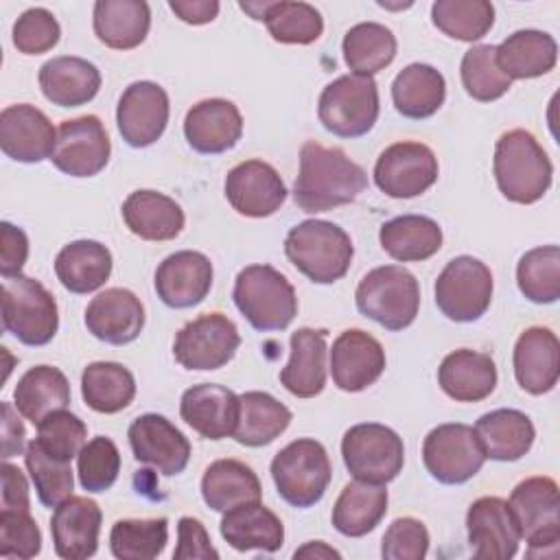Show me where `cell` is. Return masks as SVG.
I'll return each mask as SVG.
<instances>
[{
  "mask_svg": "<svg viewBox=\"0 0 560 560\" xmlns=\"http://www.w3.org/2000/svg\"><path fill=\"white\" fill-rule=\"evenodd\" d=\"M225 199L238 214L262 219L280 210L287 186L271 164L245 160L225 175Z\"/></svg>",
  "mask_w": 560,
  "mask_h": 560,
  "instance_id": "d6986e66",
  "label": "cell"
},
{
  "mask_svg": "<svg viewBox=\"0 0 560 560\" xmlns=\"http://www.w3.org/2000/svg\"><path fill=\"white\" fill-rule=\"evenodd\" d=\"M168 9L186 24H208L219 15L221 4L217 0H171Z\"/></svg>",
  "mask_w": 560,
  "mask_h": 560,
  "instance_id": "94428289",
  "label": "cell"
},
{
  "mask_svg": "<svg viewBox=\"0 0 560 560\" xmlns=\"http://www.w3.org/2000/svg\"><path fill=\"white\" fill-rule=\"evenodd\" d=\"M326 330L298 328L291 335V359L280 370L282 387L298 398H313L326 387Z\"/></svg>",
  "mask_w": 560,
  "mask_h": 560,
  "instance_id": "f546056e",
  "label": "cell"
},
{
  "mask_svg": "<svg viewBox=\"0 0 560 560\" xmlns=\"http://www.w3.org/2000/svg\"><path fill=\"white\" fill-rule=\"evenodd\" d=\"M203 503L214 512H228L241 503L260 501L262 488L256 472L238 459H217L201 477Z\"/></svg>",
  "mask_w": 560,
  "mask_h": 560,
  "instance_id": "b9f144b4",
  "label": "cell"
},
{
  "mask_svg": "<svg viewBox=\"0 0 560 560\" xmlns=\"http://www.w3.org/2000/svg\"><path fill=\"white\" fill-rule=\"evenodd\" d=\"M103 512L88 497H68L50 518L55 553L63 560H85L96 553Z\"/></svg>",
  "mask_w": 560,
  "mask_h": 560,
  "instance_id": "484cf974",
  "label": "cell"
},
{
  "mask_svg": "<svg viewBox=\"0 0 560 560\" xmlns=\"http://www.w3.org/2000/svg\"><path fill=\"white\" fill-rule=\"evenodd\" d=\"M475 433L486 457L494 462H516L529 453L536 429L527 413L518 409H494L475 422Z\"/></svg>",
  "mask_w": 560,
  "mask_h": 560,
  "instance_id": "d590c367",
  "label": "cell"
},
{
  "mask_svg": "<svg viewBox=\"0 0 560 560\" xmlns=\"http://www.w3.org/2000/svg\"><path fill=\"white\" fill-rule=\"evenodd\" d=\"M284 254L315 284H332L348 273L354 247L348 232L337 223L306 219L289 230Z\"/></svg>",
  "mask_w": 560,
  "mask_h": 560,
  "instance_id": "3957f363",
  "label": "cell"
},
{
  "mask_svg": "<svg viewBox=\"0 0 560 560\" xmlns=\"http://www.w3.org/2000/svg\"><path fill=\"white\" fill-rule=\"evenodd\" d=\"M112 273V252L90 238L63 245L55 258V276L70 293L85 295L101 289Z\"/></svg>",
  "mask_w": 560,
  "mask_h": 560,
  "instance_id": "e575fe53",
  "label": "cell"
},
{
  "mask_svg": "<svg viewBox=\"0 0 560 560\" xmlns=\"http://www.w3.org/2000/svg\"><path fill=\"white\" fill-rule=\"evenodd\" d=\"M232 300L252 328L260 332L284 330L298 315L293 284L271 265H247L238 271Z\"/></svg>",
  "mask_w": 560,
  "mask_h": 560,
  "instance_id": "277c9868",
  "label": "cell"
},
{
  "mask_svg": "<svg viewBox=\"0 0 560 560\" xmlns=\"http://www.w3.org/2000/svg\"><path fill=\"white\" fill-rule=\"evenodd\" d=\"M368 188V173L339 147L308 140L300 149L293 201L304 212H326L352 203Z\"/></svg>",
  "mask_w": 560,
  "mask_h": 560,
  "instance_id": "6da1fadb",
  "label": "cell"
},
{
  "mask_svg": "<svg viewBox=\"0 0 560 560\" xmlns=\"http://www.w3.org/2000/svg\"><path fill=\"white\" fill-rule=\"evenodd\" d=\"M241 400L232 389L217 383L192 385L182 394V420L206 440H223L234 435Z\"/></svg>",
  "mask_w": 560,
  "mask_h": 560,
  "instance_id": "d4e9b609",
  "label": "cell"
},
{
  "mask_svg": "<svg viewBox=\"0 0 560 560\" xmlns=\"http://www.w3.org/2000/svg\"><path fill=\"white\" fill-rule=\"evenodd\" d=\"M24 424L13 411L11 402H2V457L9 459L24 451Z\"/></svg>",
  "mask_w": 560,
  "mask_h": 560,
  "instance_id": "6125c7cd",
  "label": "cell"
},
{
  "mask_svg": "<svg viewBox=\"0 0 560 560\" xmlns=\"http://www.w3.org/2000/svg\"><path fill=\"white\" fill-rule=\"evenodd\" d=\"M238 422L232 438L243 446L258 448L271 444L293 420L291 409L267 392H245L238 394Z\"/></svg>",
  "mask_w": 560,
  "mask_h": 560,
  "instance_id": "60d3db41",
  "label": "cell"
},
{
  "mask_svg": "<svg viewBox=\"0 0 560 560\" xmlns=\"http://www.w3.org/2000/svg\"><path fill=\"white\" fill-rule=\"evenodd\" d=\"M112 144L98 116L85 114L57 127V144L50 162L70 177H94L109 162Z\"/></svg>",
  "mask_w": 560,
  "mask_h": 560,
  "instance_id": "9a60e30c",
  "label": "cell"
},
{
  "mask_svg": "<svg viewBox=\"0 0 560 560\" xmlns=\"http://www.w3.org/2000/svg\"><path fill=\"white\" fill-rule=\"evenodd\" d=\"M387 501L389 497L385 486L350 481L332 505V525L343 536H365L387 514Z\"/></svg>",
  "mask_w": 560,
  "mask_h": 560,
  "instance_id": "7bdbcfd3",
  "label": "cell"
},
{
  "mask_svg": "<svg viewBox=\"0 0 560 560\" xmlns=\"http://www.w3.org/2000/svg\"><path fill=\"white\" fill-rule=\"evenodd\" d=\"M459 74L466 94L481 103L497 101L512 88V79L497 63L494 44H477L468 48L462 57Z\"/></svg>",
  "mask_w": 560,
  "mask_h": 560,
  "instance_id": "681fc988",
  "label": "cell"
},
{
  "mask_svg": "<svg viewBox=\"0 0 560 560\" xmlns=\"http://www.w3.org/2000/svg\"><path fill=\"white\" fill-rule=\"evenodd\" d=\"M98 42L114 50L140 46L151 28V9L144 0H98L92 11Z\"/></svg>",
  "mask_w": 560,
  "mask_h": 560,
  "instance_id": "836d02e7",
  "label": "cell"
},
{
  "mask_svg": "<svg viewBox=\"0 0 560 560\" xmlns=\"http://www.w3.org/2000/svg\"><path fill=\"white\" fill-rule=\"evenodd\" d=\"M241 335L223 313H206L179 328L173 343L175 361L186 370H219L230 363Z\"/></svg>",
  "mask_w": 560,
  "mask_h": 560,
  "instance_id": "4fadbf2b",
  "label": "cell"
},
{
  "mask_svg": "<svg viewBox=\"0 0 560 560\" xmlns=\"http://www.w3.org/2000/svg\"><path fill=\"white\" fill-rule=\"evenodd\" d=\"M133 457L158 472L173 477L184 472L190 459V442L186 435L160 413L138 416L127 431Z\"/></svg>",
  "mask_w": 560,
  "mask_h": 560,
  "instance_id": "e0dca14e",
  "label": "cell"
},
{
  "mask_svg": "<svg viewBox=\"0 0 560 560\" xmlns=\"http://www.w3.org/2000/svg\"><path fill=\"white\" fill-rule=\"evenodd\" d=\"M556 61L558 44L545 31L523 28L497 46V63L512 81L542 77L556 68Z\"/></svg>",
  "mask_w": 560,
  "mask_h": 560,
  "instance_id": "8d00e7d4",
  "label": "cell"
},
{
  "mask_svg": "<svg viewBox=\"0 0 560 560\" xmlns=\"http://www.w3.org/2000/svg\"><path fill=\"white\" fill-rule=\"evenodd\" d=\"M396 35L378 22L354 24L341 42L343 61L359 77H374L396 57Z\"/></svg>",
  "mask_w": 560,
  "mask_h": 560,
  "instance_id": "f6af8a7d",
  "label": "cell"
},
{
  "mask_svg": "<svg viewBox=\"0 0 560 560\" xmlns=\"http://www.w3.org/2000/svg\"><path fill=\"white\" fill-rule=\"evenodd\" d=\"M13 46L24 55H42L57 46L61 37V28L57 18L44 9L33 7L26 9L13 24Z\"/></svg>",
  "mask_w": 560,
  "mask_h": 560,
  "instance_id": "11a10c76",
  "label": "cell"
},
{
  "mask_svg": "<svg viewBox=\"0 0 560 560\" xmlns=\"http://www.w3.org/2000/svg\"><path fill=\"white\" fill-rule=\"evenodd\" d=\"M42 94L59 107H79L90 103L101 90L98 68L72 55H61L48 59L37 74Z\"/></svg>",
  "mask_w": 560,
  "mask_h": 560,
  "instance_id": "f1b7e54d",
  "label": "cell"
},
{
  "mask_svg": "<svg viewBox=\"0 0 560 560\" xmlns=\"http://www.w3.org/2000/svg\"><path fill=\"white\" fill-rule=\"evenodd\" d=\"M42 551V532L31 510H0V556L35 558Z\"/></svg>",
  "mask_w": 560,
  "mask_h": 560,
  "instance_id": "db71d44e",
  "label": "cell"
},
{
  "mask_svg": "<svg viewBox=\"0 0 560 560\" xmlns=\"http://www.w3.org/2000/svg\"><path fill=\"white\" fill-rule=\"evenodd\" d=\"M529 558H556L560 542V497L551 477H527L508 499Z\"/></svg>",
  "mask_w": 560,
  "mask_h": 560,
  "instance_id": "8992f818",
  "label": "cell"
},
{
  "mask_svg": "<svg viewBox=\"0 0 560 560\" xmlns=\"http://www.w3.org/2000/svg\"><path fill=\"white\" fill-rule=\"evenodd\" d=\"M446 98V81L429 63L405 66L392 83V101L398 114L411 120L433 116Z\"/></svg>",
  "mask_w": 560,
  "mask_h": 560,
  "instance_id": "ab89813d",
  "label": "cell"
},
{
  "mask_svg": "<svg viewBox=\"0 0 560 560\" xmlns=\"http://www.w3.org/2000/svg\"><path fill=\"white\" fill-rule=\"evenodd\" d=\"M492 173L505 199L529 206L549 190L553 164L529 131L510 129L494 144Z\"/></svg>",
  "mask_w": 560,
  "mask_h": 560,
  "instance_id": "7a4b0ae2",
  "label": "cell"
},
{
  "mask_svg": "<svg viewBox=\"0 0 560 560\" xmlns=\"http://www.w3.org/2000/svg\"><path fill=\"white\" fill-rule=\"evenodd\" d=\"M35 440L52 457L70 462L85 446L88 427L79 416H74L66 409H59V411L46 416L37 424V438Z\"/></svg>",
  "mask_w": 560,
  "mask_h": 560,
  "instance_id": "f5cc1de1",
  "label": "cell"
},
{
  "mask_svg": "<svg viewBox=\"0 0 560 560\" xmlns=\"http://www.w3.org/2000/svg\"><path fill=\"white\" fill-rule=\"evenodd\" d=\"M122 221L142 241H173L184 230L182 206L158 190H133L122 201Z\"/></svg>",
  "mask_w": 560,
  "mask_h": 560,
  "instance_id": "d6a6232c",
  "label": "cell"
},
{
  "mask_svg": "<svg viewBox=\"0 0 560 560\" xmlns=\"http://www.w3.org/2000/svg\"><path fill=\"white\" fill-rule=\"evenodd\" d=\"M120 472V451L114 440L96 435L77 455L79 483L88 492L109 490Z\"/></svg>",
  "mask_w": 560,
  "mask_h": 560,
  "instance_id": "816d5d0a",
  "label": "cell"
},
{
  "mask_svg": "<svg viewBox=\"0 0 560 560\" xmlns=\"http://www.w3.org/2000/svg\"><path fill=\"white\" fill-rule=\"evenodd\" d=\"M385 254L398 262L427 260L442 247V228L424 214H402L385 221L378 230Z\"/></svg>",
  "mask_w": 560,
  "mask_h": 560,
  "instance_id": "f35d334b",
  "label": "cell"
},
{
  "mask_svg": "<svg viewBox=\"0 0 560 560\" xmlns=\"http://www.w3.org/2000/svg\"><path fill=\"white\" fill-rule=\"evenodd\" d=\"M184 136L201 155L225 153L243 136V116L228 98H203L186 112Z\"/></svg>",
  "mask_w": 560,
  "mask_h": 560,
  "instance_id": "cb8c5ba5",
  "label": "cell"
},
{
  "mask_svg": "<svg viewBox=\"0 0 560 560\" xmlns=\"http://www.w3.org/2000/svg\"><path fill=\"white\" fill-rule=\"evenodd\" d=\"M332 477V466L322 442L300 438L289 442L271 459V479L278 494L293 508H311L322 501Z\"/></svg>",
  "mask_w": 560,
  "mask_h": 560,
  "instance_id": "ba28073f",
  "label": "cell"
},
{
  "mask_svg": "<svg viewBox=\"0 0 560 560\" xmlns=\"http://www.w3.org/2000/svg\"><path fill=\"white\" fill-rule=\"evenodd\" d=\"M341 457L357 481L385 486L402 470L405 444L394 429L378 422H361L343 433Z\"/></svg>",
  "mask_w": 560,
  "mask_h": 560,
  "instance_id": "30bf717a",
  "label": "cell"
},
{
  "mask_svg": "<svg viewBox=\"0 0 560 560\" xmlns=\"http://www.w3.org/2000/svg\"><path fill=\"white\" fill-rule=\"evenodd\" d=\"M433 24L459 42L481 39L494 24V7L488 0H438L431 7Z\"/></svg>",
  "mask_w": 560,
  "mask_h": 560,
  "instance_id": "c3c4849f",
  "label": "cell"
},
{
  "mask_svg": "<svg viewBox=\"0 0 560 560\" xmlns=\"http://www.w3.org/2000/svg\"><path fill=\"white\" fill-rule=\"evenodd\" d=\"M57 144V129L48 116L28 103L9 105L0 114V149L22 164L50 160Z\"/></svg>",
  "mask_w": 560,
  "mask_h": 560,
  "instance_id": "44dd1931",
  "label": "cell"
},
{
  "mask_svg": "<svg viewBox=\"0 0 560 560\" xmlns=\"http://www.w3.org/2000/svg\"><path fill=\"white\" fill-rule=\"evenodd\" d=\"M155 293L171 308H190L212 289V262L206 254L182 249L166 256L155 269Z\"/></svg>",
  "mask_w": 560,
  "mask_h": 560,
  "instance_id": "7402d4cb",
  "label": "cell"
},
{
  "mask_svg": "<svg viewBox=\"0 0 560 560\" xmlns=\"http://www.w3.org/2000/svg\"><path fill=\"white\" fill-rule=\"evenodd\" d=\"M168 94L153 81H136L125 88L116 107V125L122 140L133 149L158 142L168 122Z\"/></svg>",
  "mask_w": 560,
  "mask_h": 560,
  "instance_id": "2e32d148",
  "label": "cell"
},
{
  "mask_svg": "<svg viewBox=\"0 0 560 560\" xmlns=\"http://www.w3.org/2000/svg\"><path fill=\"white\" fill-rule=\"evenodd\" d=\"M438 158L422 142H394L374 164V184L394 199H411L438 182Z\"/></svg>",
  "mask_w": 560,
  "mask_h": 560,
  "instance_id": "5bb4252c",
  "label": "cell"
},
{
  "mask_svg": "<svg viewBox=\"0 0 560 560\" xmlns=\"http://www.w3.org/2000/svg\"><path fill=\"white\" fill-rule=\"evenodd\" d=\"M293 558H341V553L322 540H311L304 547L295 549Z\"/></svg>",
  "mask_w": 560,
  "mask_h": 560,
  "instance_id": "be15d7a7",
  "label": "cell"
},
{
  "mask_svg": "<svg viewBox=\"0 0 560 560\" xmlns=\"http://www.w3.org/2000/svg\"><path fill=\"white\" fill-rule=\"evenodd\" d=\"M354 302L361 315L387 330H402L413 324L420 308V287L411 271L400 265H383L368 271Z\"/></svg>",
  "mask_w": 560,
  "mask_h": 560,
  "instance_id": "5b68a950",
  "label": "cell"
},
{
  "mask_svg": "<svg viewBox=\"0 0 560 560\" xmlns=\"http://www.w3.org/2000/svg\"><path fill=\"white\" fill-rule=\"evenodd\" d=\"M514 376L521 389L540 396L556 387L560 376V341L551 328L532 326L514 343Z\"/></svg>",
  "mask_w": 560,
  "mask_h": 560,
  "instance_id": "4316f807",
  "label": "cell"
},
{
  "mask_svg": "<svg viewBox=\"0 0 560 560\" xmlns=\"http://www.w3.org/2000/svg\"><path fill=\"white\" fill-rule=\"evenodd\" d=\"M486 459L475 429L462 422L438 424L422 442L427 472L446 486L466 483L481 470Z\"/></svg>",
  "mask_w": 560,
  "mask_h": 560,
  "instance_id": "7c38bea8",
  "label": "cell"
},
{
  "mask_svg": "<svg viewBox=\"0 0 560 560\" xmlns=\"http://www.w3.org/2000/svg\"><path fill=\"white\" fill-rule=\"evenodd\" d=\"M378 88L372 77L341 74L330 81L317 101V116L326 131L339 138H361L378 118Z\"/></svg>",
  "mask_w": 560,
  "mask_h": 560,
  "instance_id": "9c48e42d",
  "label": "cell"
},
{
  "mask_svg": "<svg viewBox=\"0 0 560 560\" xmlns=\"http://www.w3.org/2000/svg\"><path fill=\"white\" fill-rule=\"evenodd\" d=\"M210 536L201 521L192 516H182L177 523V547L173 551L175 560L186 558H219V551L210 545Z\"/></svg>",
  "mask_w": 560,
  "mask_h": 560,
  "instance_id": "6f0895ef",
  "label": "cell"
},
{
  "mask_svg": "<svg viewBox=\"0 0 560 560\" xmlns=\"http://www.w3.org/2000/svg\"><path fill=\"white\" fill-rule=\"evenodd\" d=\"M221 536L236 551H267L273 553L284 542V527L276 512L265 508L260 501L241 503L221 518Z\"/></svg>",
  "mask_w": 560,
  "mask_h": 560,
  "instance_id": "4dcf8cb0",
  "label": "cell"
},
{
  "mask_svg": "<svg viewBox=\"0 0 560 560\" xmlns=\"http://www.w3.org/2000/svg\"><path fill=\"white\" fill-rule=\"evenodd\" d=\"M429 551V532L413 516L396 518L383 534L381 556L385 560H422Z\"/></svg>",
  "mask_w": 560,
  "mask_h": 560,
  "instance_id": "9f6ffc18",
  "label": "cell"
},
{
  "mask_svg": "<svg viewBox=\"0 0 560 560\" xmlns=\"http://www.w3.org/2000/svg\"><path fill=\"white\" fill-rule=\"evenodd\" d=\"M385 370V350L376 337L365 330H343L330 348L332 383L341 392H363L374 385Z\"/></svg>",
  "mask_w": 560,
  "mask_h": 560,
  "instance_id": "ffe728a7",
  "label": "cell"
},
{
  "mask_svg": "<svg viewBox=\"0 0 560 560\" xmlns=\"http://www.w3.org/2000/svg\"><path fill=\"white\" fill-rule=\"evenodd\" d=\"M166 540V518H120L109 532V549L118 560H151L164 551Z\"/></svg>",
  "mask_w": 560,
  "mask_h": 560,
  "instance_id": "7dc6e473",
  "label": "cell"
},
{
  "mask_svg": "<svg viewBox=\"0 0 560 560\" xmlns=\"http://www.w3.org/2000/svg\"><path fill=\"white\" fill-rule=\"evenodd\" d=\"M516 284L534 304H553L560 298V247L542 245L525 252L516 265Z\"/></svg>",
  "mask_w": 560,
  "mask_h": 560,
  "instance_id": "bcb514c9",
  "label": "cell"
},
{
  "mask_svg": "<svg viewBox=\"0 0 560 560\" xmlns=\"http://www.w3.org/2000/svg\"><path fill=\"white\" fill-rule=\"evenodd\" d=\"M472 556L479 560H510L518 551L521 534L510 505L501 497H481L466 512Z\"/></svg>",
  "mask_w": 560,
  "mask_h": 560,
  "instance_id": "ac0fdd59",
  "label": "cell"
},
{
  "mask_svg": "<svg viewBox=\"0 0 560 560\" xmlns=\"http://www.w3.org/2000/svg\"><path fill=\"white\" fill-rule=\"evenodd\" d=\"M0 273L2 278H13L22 273L28 258V236L22 228L2 221L0 223Z\"/></svg>",
  "mask_w": 560,
  "mask_h": 560,
  "instance_id": "680465c9",
  "label": "cell"
},
{
  "mask_svg": "<svg viewBox=\"0 0 560 560\" xmlns=\"http://www.w3.org/2000/svg\"><path fill=\"white\" fill-rule=\"evenodd\" d=\"M81 396L98 413H118L131 405L136 378L122 363L94 361L81 374Z\"/></svg>",
  "mask_w": 560,
  "mask_h": 560,
  "instance_id": "ee69618b",
  "label": "cell"
},
{
  "mask_svg": "<svg viewBox=\"0 0 560 560\" xmlns=\"http://www.w3.org/2000/svg\"><path fill=\"white\" fill-rule=\"evenodd\" d=\"M24 464L42 505L57 508L68 497H72L74 475L70 462L52 457L39 446L37 440H33L24 451Z\"/></svg>",
  "mask_w": 560,
  "mask_h": 560,
  "instance_id": "f907efd6",
  "label": "cell"
},
{
  "mask_svg": "<svg viewBox=\"0 0 560 560\" xmlns=\"http://www.w3.org/2000/svg\"><path fill=\"white\" fill-rule=\"evenodd\" d=\"M83 319L88 332L98 341L125 346L140 337L144 328V306L133 291L112 287L92 298Z\"/></svg>",
  "mask_w": 560,
  "mask_h": 560,
  "instance_id": "603a6c76",
  "label": "cell"
},
{
  "mask_svg": "<svg viewBox=\"0 0 560 560\" xmlns=\"http://www.w3.org/2000/svg\"><path fill=\"white\" fill-rule=\"evenodd\" d=\"M18 413L35 427L50 413L70 405V383L55 365H35L22 374L13 389Z\"/></svg>",
  "mask_w": 560,
  "mask_h": 560,
  "instance_id": "74e56055",
  "label": "cell"
},
{
  "mask_svg": "<svg viewBox=\"0 0 560 560\" xmlns=\"http://www.w3.org/2000/svg\"><path fill=\"white\" fill-rule=\"evenodd\" d=\"M254 20L265 22L269 35L280 44H313L324 33L322 13L308 2H241L238 4Z\"/></svg>",
  "mask_w": 560,
  "mask_h": 560,
  "instance_id": "1f68e13d",
  "label": "cell"
},
{
  "mask_svg": "<svg viewBox=\"0 0 560 560\" xmlns=\"http://www.w3.org/2000/svg\"><path fill=\"white\" fill-rule=\"evenodd\" d=\"M2 326L24 346H46L59 328L55 295L31 276L4 278Z\"/></svg>",
  "mask_w": 560,
  "mask_h": 560,
  "instance_id": "52a82bcc",
  "label": "cell"
},
{
  "mask_svg": "<svg viewBox=\"0 0 560 560\" xmlns=\"http://www.w3.org/2000/svg\"><path fill=\"white\" fill-rule=\"evenodd\" d=\"M492 302V271L472 256L446 262L435 280V304L451 322H477Z\"/></svg>",
  "mask_w": 560,
  "mask_h": 560,
  "instance_id": "8fae6325",
  "label": "cell"
},
{
  "mask_svg": "<svg viewBox=\"0 0 560 560\" xmlns=\"http://www.w3.org/2000/svg\"><path fill=\"white\" fill-rule=\"evenodd\" d=\"M438 383L442 392L457 402H479L497 387V365L486 352L459 348L442 359Z\"/></svg>",
  "mask_w": 560,
  "mask_h": 560,
  "instance_id": "83f0119b",
  "label": "cell"
},
{
  "mask_svg": "<svg viewBox=\"0 0 560 560\" xmlns=\"http://www.w3.org/2000/svg\"><path fill=\"white\" fill-rule=\"evenodd\" d=\"M2 508L7 510H31L28 483L24 472L4 459L2 468Z\"/></svg>",
  "mask_w": 560,
  "mask_h": 560,
  "instance_id": "91938a15",
  "label": "cell"
}]
</instances>
